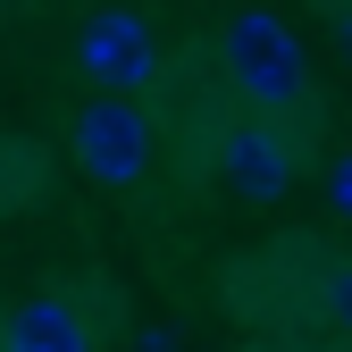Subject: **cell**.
I'll return each mask as SVG.
<instances>
[{"label":"cell","instance_id":"ba28073f","mask_svg":"<svg viewBox=\"0 0 352 352\" xmlns=\"http://www.w3.org/2000/svg\"><path fill=\"white\" fill-rule=\"evenodd\" d=\"M327 34H336V51H344V67H352V0H344V9L327 17Z\"/></svg>","mask_w":352,"mask_h":352},{"label":"cell","instance_id":"9c48e42d","mask_svg":"<svg viewBox=\"0 0 352 352\" xmlns=\"http://www.w3.org/2000/svg\"><path fill=\"white\" fill-rule=\"evenodd\" d=\"M135 352H185V344H176V327H143V336H135Z\"/></svg>","mask_w":352,"mask_h":352},{"label":"cell","instance_id":"6da1fadb","mask_svg":"<svg viewBox=\"0 0 352 352\" xmlns=\"http://www.w3.org/2000/svg\"><path fill=\"white\" fill-rule=\"evenodd\" d=\"M218 59H227V84L243 101H260L269 118L311 109V59H302V34L277 9H235L218 25Z\"/></svg>","mask_w":352,"mask_h":352},{"label":"cell","instance_id":"52a82bcc","mask_svg":"<svg viewBox=\"0 0 352 352\" xmlns=\"http://www.w3.org/2000/svg\"><path fill=\"white\" fill-rule=\"evenodd\" d=\"M327 201H336V210H344V218H352V151H344V160H336V168H327Z\"/></svg>","mask_w":352,"mask_h":352},{"label":"cell","instance_id":"3957f363","mask_svg":"<svg viewBox=\"0 0 352 352\" xmlns=\"http://www.w3.org/2000/svg\"><path fill=\"white\" fill-rule=\"evenodd\" d=\"M76 59L93 67L101 93H143V84L160 76V42H151V25L135 9H93L84 34H76Z\"/></svg>","mask_w":352,"mask_h":352},{"label":"cell","instance_id":"7a4b0ae2","mask_svg":"<svg viewBox=\"0 0 352 352\" xmlns=\"http://www.w3.org/2000/svg\"><path fill=\"white\" fill-rule=\"evenodd\" d=\"M76 168L93 176V185H135V176L151 168V126H143V109L118 101V93L84 101L76 109Z\"/></svg>","mask_w":352,"mask_h":352},{"label":"cell","instance_id":"277c9868","mask_svg":"<svg viewBox=\"0 0 352 352\" xmlns=\"http://www.w3.org/2000/svg\"><path fill=\"white\" fill-rule=\"evenodd\" d=\"M218 176H227L235 201H285V185H294V143L277 135L269 118H235L227 135H218Z\"/></svg>","mask_w":352,"mask_h":352},{"label":"cell","instance_id":"5b68a950","mask_svg":"<svg viewBox=\"0 0 352 352\" xmlns=\"http://www.w3.org/2000/svg\"><path fill=\"white\" fill-rule=\"evenodd\" d=\"M0 352H93V327H84L59 294H34L0 319Z\"/></svg>","mask_w":352,"mask_h":352},{"label":"cell","instance_id":"8992f818","mask_svg":"<svg viewBox=\"0 0 352 352\" xmlns=\"http://www.w3.org/2000/svg\"><path fill=\"white\" fill-rule=\"evenodd\" d=\"M319 319L352 336V260H319Z\"/></svg>","mask_w":352,"mask_h":352}]
</instances>
